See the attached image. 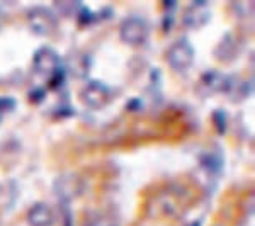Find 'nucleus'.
Segmentation results:
<instances>
[{"label": "nucleus", "instance_id": "nucleus-1", "mask_svg": "<svg viewBox=\"0 0 255 226\" xmlns=\"http://www.w3.org/2000/svg\"><path fill=\"white\" fill-rule=\"evenodd\" d=\"M32 70L39 77H44L48 82L56 77L60 72H63L61 56L51 46H41L32 55Z\"/></svg>", "mask_w": 255, "mask_h": 226}, {"label": "nucleus", "instance_id": "nucleus-2", "mask_svg": "<svg viewBox=\"0 0 255 226\" xmlns=\"http://www.w3.org/2000/svg\"><path fill=\"white\" fill-rule=\"evenodd\" d=\"M194 56H196V51H194V48H192L191 41L187 38H180V39L174 41L165 53L168 67L174 70V72H179V73L187 72V70L192 67Z\"/></svg>", "mask_w": 255, "mask_h": 226}, {"label": "nucleus", "instance_id": "nucleus-3", "mask_svg": "<svg viewBox=\"0 0 255 226\" xmlns=\"http://www.w3.org/2000/svg\"><path fill=\"white\" fill-rule=\"evenodd\" d=\"M27 24L36 36H51L58 27V15L49 7L36 5L27 10Z\"/></svg>", "mask_w": 255, "mask_h": 226}, {"label": "nucleus", "instance_id": "nucleus-4", "mask_svg": "<svg viewBox=\"0 0 255 226\" xmlns=\"http://www.w3.org/2000/svg\"><path fill=\"white\" fill-rule=\"evenodd\" d=\"M148 36H150V26L139 15L126 17L119 26V38L129 46H141L146 43Z\"/></svg>", "mask_w": 255, "mask_h": 226}, {"label": "nucleus", "instance_id": "nucleus-5", "mask_svg": "<svg viewBox=\"0 0 255 226\" xmlns=\"http://www.w3.org/2000/svg\"><path fill=\"white\" fill-rule=\"evenodd\" d=\"M53 191H55L56 197H58L61 203L68 204L73 199L82 196V192H84V180H82L80 175L68 172V174L60 175L53 182Z\"/></svg>", "mask_w": 255, "mask_h": 226}, {"label": "nucleus", "instance_id": "nucleus-6", "mask_svg": "<svg viewBox=\"0 0 255 226\" xmlns=\"http://www.w3.org/2000/svg\"><path fill=\"white\" fill-rule=\"evenodd\" d=\"M80 99L89 109H92V111L104 109L111 101V89L104 82L90 80L87 82V85L82 89Z\"/></svg>", "mask_w": 255, "mask_h": 226}, {"label": "nucleus", "instance_id": "nucleus-7", "mask_svg": "<svg viewBox=\"0 0 255 226\" xmlns=\"http://www.w3.org/2000/svg\"><path fill=\"white\" fill-rule=\"evenodd\" d=\"M233 85L230 84V79L225 77L221 72L218 70H208L201 75L199 84H197V89L203 96H211V94H218V92H228Z\"/></svg>", "mask_w": 255, "mask_h": 226}, {"label": "nucleus", "instance_id": "nucleus-8", "mask_svg": "<svg viewBox=\"0 0 255 226\" xmlns=\"http://www.w3.org/2000/svg\"><path fill=\"white\" fill-rule=\"evenodd\" d=\"M209 15L211 12H209L208 2H192L184 12L182 22L191 29H199L209 22Z\"/></svg>", "mask_w": 255, "mask_h": 226}, {"label": "nucleus", "instance_id": "nucleus-9", "mask_svg": "<svg viewBox=\"0 0 255 226\" xmlns=\"http://www.w3.org/2000/svg\"><path fill=\"white\" fill-rule=\"evenodd\" d=\"M27 225L29 226H53L56 221L55 211L46 203H34L27 211Z\"/></svg>", "mask_w": 255, "mask_h": 226}, {"label": "nucleus", "instance_id": "nucleus-10", "mask_svg": "<svg viewBox=\"0 0 255 226\" xmlns=\"http://www.w3.org/2000/svg\"><path fill=\"white\" fill-rule=\"evenodd\" d=\"M203 167L211 174H220L223 170V157L218 153H206L203 157Z\"/></svg>", "mask_w": 255, "mask_h": 226}, {"label": "nucleus", "instance_id": "nucleus-11", "mask_svg": "<svg viewBox=\"0 0 255 226\" xmlns=\"http://www.w3.org/2000/svg\"><path fill=\"white\" fill-rule=\"evenodd\" d=\"M85 226H118V223L108 215H96L90 218Z\"/></svg>", "mask_w": 255, "mask_h": 226}, {"label": "nucleus", "instance_id": "nucleus-12", "mask_svg": "<svg viewBox=\"0 0 255 226\" xmlns=\"http://www.w3.org/2000/svg\"><path fill=\"white\" fill-rule=\"evenodd\" d=\"M213 121H215V126H216L218 133L223 134L226 131V114H225V111L216 109L215 113H213Z\"/></svg>", "mask_w": 255, "mask_h": 226}, {"label": "nucleus", "instance_id": "nucleus-13", "mask_svg": "<svg viewBox=\"0 0 255 226\" xmlns=\"http://www.w3.org/2000/svg\"><path fill=\"white\" fill-rule=\"evenodd\" d=\"M15 108V102L12 97H0V117L3 116V114L10 113V111H14Z\"/></svg>", "mask_w": 255, "mask_h": 226}, {"label": "nucleus", "instance_id": "nucleus-14", "mask_svg": "<svg viewBox=\"0 0 255 226\" xmlns=\"http://www.w3.org/2000/svg\"><path fill=\"white\" fill-rule=\"evenodd\" d=\"M2 22H3V17H2V14H0V27H2Z\"/></svg>", "mask_w": 255, "mask_h": 226}, {"label": "nucleus", "instance_id": "nucleus-15", "mask_svg": "<svg viewBox=\"0 0 255 226\" xmlns=\"http://www.w3.org/2000/svg\"><path fill=\"white\" fill-rule=\"evenodd\" d=\"M0 196H2V186H0Z\"/></svg>", "mask_w": 255, "mask_h": 226}]
</instances>
